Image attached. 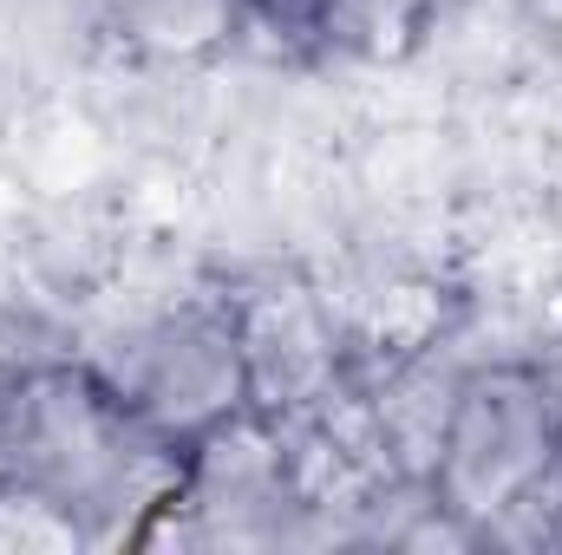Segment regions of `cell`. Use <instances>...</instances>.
I'll return each mask as SVG.
<instances>
[{
    "label": "cell",
    "mask_w": 562,
    "mask_h": 555,
    "mask_svg": "<svg viewBox=\"0 0 562 555\" xmlns=\"http://www.w3.org/2000/svg\"><path fill=\"white\" fill-rule=\"evenodd\" d=\"M99 386L157 444H196L210 424L249 406V366L236 340V314L210 301H183L119 327L92 360Z\"/></svg>",
    "instance_id": "7a4b0ae2"
},
{
    "label": "cell",
    "mask_w": 562,
    "mask_h": 555,
    "mask_svg": "<svg viewBox=\"0 0 562 555\" xmlns=\"http://www.w3.org/2000/svg\"><path fill=\"white\" fill-rule=\"evenodd\" d=\"M92 543V523L72 497L40 477H0V555H72Z\"/></svg>",
    "instance_id": "8992f818"
},
{
    "label": "cell",
    "mask_w": 562,
    "mask_h": 555,
    "mask_svg": "<svg viewBox=\"0 0 562 555\" xmlns=\"http://www.w3.org/2000/svg\"><path fill=\"white\" fill-rule=\"evenodd\" d=\"M524 13H530V33L562 59V0H524Z\"/></svg>",
    "instance_id": "52a82bcc"
},
{
    "label": "cell",
    "mask_w": 562,
    "mask_h": 555,
    "mask_svg": "<svg viewBox=\"0 0 562 555\" xmlns=\"http://www.w3.org/2000/svg\"><path fill=\"white\" fill-rule=\"evenodd\" d=\"M243 366H249V406L269 418H294L340 386H353L347 327L327 314V301L301 281H269L243 301H229Z\"/></svg>",
    "instance_id": "3957f363"
},
{
    "label": "cell",
    "mask_w": 562,
    "mask_h": 555,
    "mask_svg": "<svg viewBox=\"0 0 562 555\" xmlns=\"http://www.w3.org/2000/svg\"><path fill=\"white\" fill-rule=\"evenodd\" d=\"M99 26L144 66H210L243 39V0H99Z\"/></svg>",
    "instance_id": "277c9868"
},
{
    "label": "cell",
    "mask_w": 562,
    "mask_h": 555,
    "mask_svg": "<svg viewBox=\"0 0 562 555\" xmlns=\"http://www.w3.org/2000/svg\"><path fill=\"white\" fill-rule=\"evenodd\" d=\"M431 20L438 0H321V46L367 66H400L425 46Z\"/></svg>",
    "instance_id": "5b68a950"
},
{
    "label": "cell",
    "mask_w": 562,
    "mask_h": 555,
    "mask_svg": "<svg viewBox=\"0 0 562 555\" xmlns=\"http://www.w3.org/2000/svg\"><path fill=\"white\" fill-rule=\"evenodd\" d=\"M557 438L562 386L543 366H524V360L471 366V373H458L445 444H438L425 490L438 510H451L458 523L491 536L550 484Z\"/></svg>",
    "instance_id": "6da1fadb"
}]
</instances>
